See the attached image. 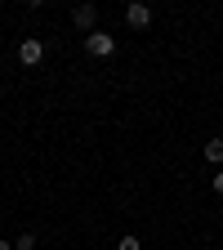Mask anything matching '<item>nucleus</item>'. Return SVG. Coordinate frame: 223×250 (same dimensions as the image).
<instances>
[{
    "mask_svg": "<svg viewBox=\"0 0 223 250\" xmlns=\"http://www.w3.org/2000/svg\"><path fill=\"white\" fill-rule=\"evenodd\" d=\"M85 49L94 58H112L116 54V36H107V31H89V36H85Z\"/></svg>",
    "mask_w": 223,
    "mask_h": 250,
    "instance_id": "obj_1",
    "label": "nucleus"
},
{
    "mask_svg": "<svg viewBox=\"0 0 223 250\" xmlns=\"http://www.w3.org/2000/svg\"><path fill=\"white\" fill-rule=\"evenodd\" d=\"M72 22L89 36V31H99V27H94V22H99V9H94V5H76V9H72Z\"/></svg>",
    "mask_w": 223,
    "mask_h": 250,
    "instance_id": "obj_2",
    "label": "nucleus"
},
{
    "mask_svg": "<svg viewBox=\"0 0 223 250\" xmlns=\"http://www.w3.org/2000/svg\"><path fill=\"white\" fill-rule=\"evenodd\" d=\"M45 58V45L36 41V36H31V41H22L18 45V62H27V67H36V62Z\"/></svg>",
    "mask_w": 223,
    "mask_h": 250,
    "instance_id": "obj_3",
    "label": "nucleus"
},
{
    "mask_svg": "<svg viewBox=\"0 0 223 250\" xmlns=\"http://www.w3.org/2000/svg\"><path fill=\"white\" fill-rule=\"evenodd\" d=\"M125 22H130L134 31H143V27H152V9L147 5H130L125 9Z\"/></svg>",
    "mask_w": 223,
    "mask_h": 250,
    "instance_id": "obj_4",
    "label": "nucleus"
},
{
    "mask_svg": "<svg viewBox=\"0 0 223 250\" xmlns=\"http://www.w3.org/2000/svg\"><path fill=\"white\" fill-rule=\"evenodd\" d=\"M205 161L223 166V139H210V143H205Z\"/></svg>",
    "mask_w": 223,
    "mask_h": 250,
    "instance_id": "obj_5",
    "label": "nucleus"
},
{
    "mask_svg": "<svg viewBox=\"0 0 223 250\" xmlns=\"http://www.w3.org/2000/svg\"><path fill=\"white\" fill-rule=\"evenodd\" d=\"M14 250H36V237H31V232H22V237L14 241Z\"/></svg>",
    "mask_w": 223,
    "mask_h": 250,
    "instance_id": "obj_6",
    "label": "nucleus"
},
{
    "mask_svg": "<svg viewBox=\"0 0 223 250\" xmlns=\"http://www.w3.org/2000/svg\"><path fill=\"white\" fill-rule=\"evenodd\" d=\"M116 250H143V246H139V237H121V241H116Z\"/></svg>",
    "mask_w": 223,
    "mask_h": 250,
    "instance_id": "obj_7",
    "label": "nucleus"
},
{
    "mask_svg": "<svg viewBox=\"0 0 223 250\" xmlns=\"http://www.w3.org/2000/svg\"><path fill=\"white\" fill-rule=\"evenodd\" d=\"M210 188H214V192H219V197H223V170H219V174H214V179H210Z\"/></svg>",
    "mask_w": 223,
    "mask_h": 250,
    "instance_id": "obj_8",
    "label": "nucleus"
},
{
    "mask_svg": "<svg viewBox=\"0 0 223 250\" xmlns=\"http://www.w3.org/2000/svg\"><path fill=\"white\" fill-rule=\"evenodd\" d=\"M0 250H9V241H0Z\"/></svg>",
    "mask_w": 223,
    "mask_h": 250,
    "instance_id": "obj_9",
    "label": "nucleus"
}]
</instances>
